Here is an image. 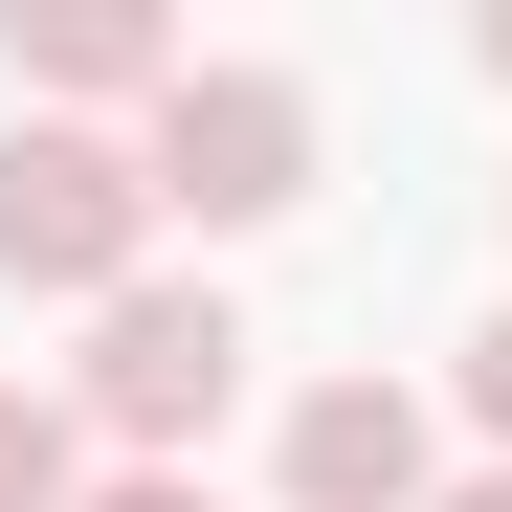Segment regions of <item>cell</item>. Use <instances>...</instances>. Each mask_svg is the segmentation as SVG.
<instances>
[{
    "label": "cell",
    "instance_id": "4",
    "mask_svg": "<svg viewBox=\"0 0 512 512\" xmlns=\"http://www.w3.org/2000/svg\"><path fill=\"white\" fill-rule=\"evenodd\" d=\"M268 468H290V512H446V401L423 379H312Z\"/></svg>",
    "mask_w": 512,
    "mask_h": 512
},
{
    "label": "cell",
    "instance_id": "9",
    "mask_svg": "<svg viewBox=\"0 0 512 512\" xmlns=\"http://www.w3.org/2000/svg\"><path fill=\"white\" fill-rule=\"evenodd\" d=\"M468 45H490V90H512V0H490V23H468Z\"/></svg>",
    "mask_w": 512,
    "mask_h": 512
},
{
    "label": "cell",
    "instance_id": "1",
    "mask_svg": "<svg viewBox=\"0 0 512 512\" xmlns=\"http://www.w3.org/2000/svg\"><path fill=\"white\" fill-rule=\"evenodd\" d=\"M0 290H45V312L156 290V179H134V134H67V112L0 134Z\"/></svg>",
    "mask_w": 512,
    "mask_h": 512
},
{
    "label": "cell",
    "instance_id": "7",
    "mask_svg": "<svg viewBox=\"0 0 512 512\" xmlns=\"http://www.w3.org/2000/svg\"><path fill=\"white\" fill-rule=\"evenodd\" d=\"M446 401L490 423V468H512V312H468V357H446Z\"/></svg>",
    "mask_w": 512,
    "mask_h": 512
},
{
    "label": "cell",
    "instance_id": "5",
    "mask_svg": "<svg viewBox=\"0 0 512 512\" xmlns=\"http://www.w3.org/2000/svg\"><path fill=\"white\" fill-rule=\"evenodd\" d=\"M179 23H156V0H23V90L67 112V134H156V90H179Z\"/></svg>",
    "mask_w": 512,
    "mask_h": 512
},
{
    "label": "cell",
    "instance_id": "6",
    "mask_svg": "<svg viewBox=\"0 0 512 512\" xmlns=\"http://www.w3.org/2000/svg\"><path fill=\"white\" fill-rule=\"evenodd\" d=\"M90 490H112L90 401H67V379H0V512H90Z\"/></svg>",
    "mask_w": 512,
    "mask_h": 512
},
{
    "label": "cell",
    "instance_id": "10",
    "mask_svg": "<svg viewBox=\"0 0 512 512\" xmlns=\"http://www.w3.org/2000/svg\"><path fill=\"white\" fill-rule=\"evenodd\" d=\"M446 512H512V468H468V490H446Z\"/></svg>",
    "mask_w": 512,
    "mask_h": 512
},
{
    "label": "cell",
    "instance_id": "3",
    "mask_svg": "<svg viewBox=\"0 0 512 512\" xmlns=\"http://www.w3.org/2000/svg\"><path fill=\"white\" fill-rule=\"evenodd\" d=\"M134 179H156V223H290L312 201V90H290V67H179V90H156V134H134Z\"/></svg>",
    "mask_w": 512,
    "mask_h": 512
},
{
    "label": "cell",
    "instance_id": "2",
    "mask_svg": "<svg viewBox=\"0 0 512 512\" xmlns=\"http://www.w3.org/2000/svg\"><path fill=\"white\" fill-rule=\"evenodd\" d=\"M67 401H90V446H112V468H201V423L245 401V312L156 268V290H112V312H90Z\"/></svg>",
    "mask_w": 512,
    "mask_h": 512
},
{
    "label": "cell",
    "instance_id": "8",
    "mask_svg": "<svg viewBox=\"0 0 512 512\" xmlns=\"http://www.w3.org/2000/svg\"><path fill=\"white\" fill-rule=\"evenodd\" d=\"M90 512H223V490H201V468H112Z\"/></svg>",
    "mask_w": 512,
    "mask_h": 512
}]
</instances>
